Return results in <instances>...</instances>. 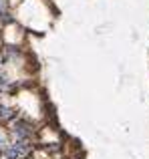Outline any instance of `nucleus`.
I'll return each mask as SVG.
<instances>
[{"label":"nucleus","mask_w":149,"mask_h":159,"mask_svg":"<svg viewBox=\"0 0 149 159\" xmlns=\"http://www.w3.org/2000/svg\"><path fill=\"white\" fill-rule=\"evenodd\" d=\"M2 10H4V0H0V14H2Z\"/></svg>","instance_id":"nucleus-5"},{"label":"nucleus","mask_w":149,"mask_h":159,"mask_svg":"<svg viewBox=\"0 0 149 159\" xmlns=\"http://www.w3.org/2000/svg\"><path fill=\"white\" fill-rule=\"evenodd\" d=\"M8 131H4L2 127H0V153H4L8 149Z\"/></svg>","instance_id":"nucleus-4"},{"label":"nucleus","mask_w":149,"mask_h":159,"mask_svg":"<svg viewBox=\"0 0 149 159\" xmlns=\"http://www.w3.org/2000/svg\"><path fill=\"white\" fill-rule=\"evenodd\" d=\"M12 135L16 139L30 141L32 135H34V125L26 119H14V123H12Z\"/></svg>","instance_id":"nucleus-2"},{"label":"nucleus","mask_w":149,"mask_h":159,"mask_svg":"<svg viewBox=\"0 0 149 159\" xmlns=\"http://www.w3.org/2000/svg\"><path fill=\"white\" fill-rule=\"evenodd\" d=\"M30 153H32V143L30 141L16 139L14 143L8 145V149L4 151V155H6V159H28Z\"/></svg>","instance_id":"nucleus-1"},{"label":"nucleus","mask_w":149,"mask_h":159,"mask_svg":"<svg viewBox=\"0 0 149 159\" xmlns=\"http://www.w3.org/2000/svg\"><path fill=\"white\" fill-rule=\"evenodd\" d=\"M0 119L4 121H10V119H16V111L6 105H0Z\"/></svg>","instance_id":"nucleus-3"}]
</instances>
